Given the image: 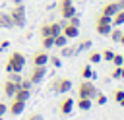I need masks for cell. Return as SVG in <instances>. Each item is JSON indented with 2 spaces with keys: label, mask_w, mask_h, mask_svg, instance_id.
<instances>
[{
  "label": "cell",
  "mask_w": 124,
  "mask_h": 120,
  "mask_svg": "<svg viewBox=\"0 0 124 120\" xmlns=\"http://www.w3.org/2000/svg\"><path fill=\"white\" fill-rule=\"evenodd\" d=\"M23 66H25V56L21 52H12L8 62H6V72H10V74L12 72H19L21 74Z\"/></svg>",
  "instance_id": "6da1fadb"
},
{
  "label": "cell",
  "mask_w": 124,
  "mask_h": 120,
  "mask_svg": "<svg viewBox=\"0 0 124 120\" xmlns=\"http://www.w3.org/2000/svg\"><path fill=\"white\" fill-rule=\"evenodd\" d=\"M10 17L14 21V27H23L25 25V6L23 4H16L10 10Z\"/></svg>",
  "instance_id": "7a4b0ae2"
},
{
  "label": "cell",
  "mask_w": 124,
  "mask_h": 120,
  "mask_svg": "<svg viewBox=\"0 0 124 120\" xmlns=\"http://www.w3.org/2000/svg\"><path fill=\"white\" fill-rule=\"evenodd\" d=\"M78 95L83 97V99H95L97 97V87L93 85L91 79H83L78 87Z\"/></svg>",
  "instance_id": "3957f363"
},
{
  "label": "cell",
  "mask_w": 124,
  "mask_h": 120,
  "mask_svg": "<svg viewBox=\"0 0 124 120\" xmlns=\"http://www.w3.org/2000/svg\"><path fill=\"white\" fill-rule=\"evenodd\" d=\"M95 29H97V33L99 35H103V37H108V33H110V29H112V17H108V15H99L97 17V25H95Z\"/></svg>",
  "instance_id": "277c9868"
},
{
  "label": "cell",
  "mask_w": 124,
  "mask_h": 120,
  "mask_svg": "<svg viewBox=\"0 0 124 120\" xmlns=\"http://www.w3.org/2000/svg\"><path fill=\"white\" fill-rule=\"evenodd\" d=\"M74 14H76L74 0H60V15H62V19H68Z\"/></svg>",
  "instance_id": "5b68a950"
},
{
  "label": "cell",
  "mask_w": 124,
  "mask_h": 120,
  "mask_svg": "<svg viewBox=\"0 0 124 120\" xmlns=\"http://www.w3.org/2000/svg\"><path fill=\"white\" fill-rule=\"evenodd\" d=\"M52 89H54L56 93H68V91L72 89V79H68V77L56 79V81H52Z\"/></svg>",
  "instance_id": "8992f818"
},
{
  "label": "cell",
  "mask_w": 124,
  "mask_h": 120,
  "mask_svg": "<svg viewBox=\"0 0 124 120\" xmlns=\"http://www.w3.org/2000/svg\"><path fill=\"white\" fill-rule=\"evenodd\" d=\"M45 75H46V68L45 66H35L31 75H29V79H31V83H39V81H43Z\"/></svg>",
  "instance_id": "52a82bcc"
},
{
  "label": "cell",
  "mask_w": 124,
  "mask_h": 120,
  "mask_svg": "<svg viewBox=\"0 0 124 120\" xmlns=\"http://www.w3.org/2000/svg\"><path fill=\"white\" fill-rule=\"evenodd\" d=\"M62 33L68 37V39H76L78 35H79V27H76V25H70L68 21L64 23V27H62Z\"/></svg>",
  "instance_id": "ba28073f"
},
{
  "label": "cell",
  "mask_w": 124,
  "mask_h": 120,
  "mask_svg": "<svg viewBox=\"0 0 124 120\" xmlns=\"http://www.w3.org/2000/svg\"><path fill=\"white\" fill-rule=\"evenodd\" d=\"M118 10H120V8H118V4H116V2H107V4L103 6L101 14H103V15H108V17H112V15H114Z\"/></svg>",
  "instance_id": "9c48e42d"
},
{
  "label": "cell",
  "mask_w": 124,
  "mask_h": 120,
  "mask_svg": "<svg viewBox=\"0 0 124 120\" xmlns=\"http://www.w3.org/2000/svg\"><path fill=\"white\" fill-rule=\"evenodd\" d=\"M46 62H48V54L46 52H35L33 54V66H46Z\"/></svg>",
  "instance_id": "30bf717a"
},
{
  "label": "cell",
  "mask_w": 124,
  "mask_h": 120,
  "mask_svg": "<svg viewBox=\"0 0 124 120\" xmlns=\"http://www.w3.org/2000/svg\"><path fill=\"white\" fill-rule=\"evenodd\" d=\"M74 105H76V101H74L72 97H66V99L60 103V112H62V114H70L72 108H74Z\"/></svg>",
  "instance_id": "8fae6325"
},
{
  "label": "cell",
  "mask_w": 124,
  "mask_h": 120,
  "mask_svg": "<svg viewBox=\"0 0 124 120\" xmlns=\"http://www.w3.org/2000/svg\"><path fill=\"white\" fill-rule=\"evenodd\" d=\"M23 108H25V103L23 101H17V99H14V103L10 105V114H14V116H17V114H21L23 112Z\"/></svg>",
  "instance_id": "7c38bea8"
},
{
  "label": "cell",
  "mask_w": 124,
  "mask_h": 120,
  "mask_svg": "<svg viewBox=\"0 0 124 120\" xmlns=\"http://www.w3.org/2000/svg\"><path fill=\"white\" fill-rule=\"evenodd\" d=\"M19 89V83H16V81H10V79H6L4 81V93L8 95V97H14V93Z\"/></svg>",
  "instance_id": "4fadbf2b"
},
{
  "label": "cell",
  "mask_w": 124,
  "mask_h": 120,
  "mask_svg": "<svg viewBox=\"0 0 124 120\" xmlns=\"http://www.w3.org/2000/svg\"><path fill=\"white\" fill-rule=\"evenodd\" d=\"M10 27H14V21H12L10 14L0 12V29H10Z\"/></svg>",
  "instance_id": "5bb4252c"
},
{
  "label": "cell",
  "mask_w": 124,
  "mask_h": 120,
  "mask_svg": "<svg viewBox=\"0 0 124 120\" xmlns=\"http://www.w3.org/2000/svg\"><path fill=\"white\" fill-rule=\"evenodd\" d=\"M29 95H31V89H21V87H19V89L14 93V99H17V101H23V103H25V101L29 99Z\"/></svg>",
  "instance_id": "9a60e30c"
},
{
  "label": "cell",
  "mask_w": 124,
  "mask_h": 120,
  "mask_svg": "<svg viewBox=\"0 0 124 120\" xmlns=\"http://www.w3.org/2000/svg\"><path fill=\"white\" fill-rule=\"evenodd\" d=\"M91 106H93V99H83V97L78 99V108L79 110H89Z\"/></svg>",
  "instance_id": "2e32d148"
},
{
  "label": "cell",
  "mask_w": 124,
  "mask_h": 120,
  "mask_svg": "<svg viewBox=\"0 0 124 120\" xmlns=\"http://www.w3.org/2000/svg\"><path fill=\"white\" fill-rule=\"evenodd\" d=\"M120 25H124V10H118L112 15V27H120Z\"/></svg>",
  "instance_id": "e0dca14e"
},
{
  "label": "cell",
  "mask_w": 124,
  "mask_h": 120,
  "mask_svg": "<svg viewBox=\"0 0 124 120\" xmlns=\"http://www.w3.org/2000/svg\"><path fill=\"white\" fill-rule=\"evenodd\" d=\"M81 77H83V79H95L97 74L93 72L91 66H83V68H81Z\"/></svg>",
  "instance_id": "ac0fdd59"
},
{
  "label": "cell",
  "mask_w": 124,
  "mask_h": 120,
  "mask_svg": "<svg viewBox=\"0 0 124 120\" xmlns=\"http://www.w3.org/2000/svg\"><path fill=\"white\" fill-rule=\"evenodd\" d=\"M122 33H124V29H120V27H112V29H110V33H108V37H110L114 43H120Z\"/></svg>",
  "instance_id": "d6986e66"
},
{
  "label": "cell",
  "mask_w": 124,
  "mask_h": 120,
  "mask_svg": "<svg viewBox=\"0 0 124 120\" xmlns=\"http://www.w3.org/2000/svg\"><path fill=\"white\" fill-rule=\"evenodd\" d=\"M68 41H70V39H68L64 33H60V35H56V37H54V46L62 48V46H66V45H68Z\"/></svg>",
  "instance_id": "ffe728a7"
},
{
  "label": "cell",
  "mask_w": 124,
  "mask_h": 120,
  "mask_svg": "<svg viewBox=\"0 0 124 120\" xmlns=\"http://www.w3.org/2000/svg\"><path fill=\"white\" fill-rule=\"evenodd\" d=\"M41 45H43V48H52L54 46V37H41Z\"/></svg>",
  "instance_id": "44dd1931"
},
{
  "label": "cell",
  "mask_w": 124,
  "mask_h": 120,
  "mask_svg": "<svg viewBox=\"0 0 124 120\" xmlns=\"http://www.w3.org/2000/svg\"><path fill=\"white\" fill-rule=\"evenodd\" d=\"M89 46H91V41H89V39H85V41H81V43H79V45L76 46V52H81V50H87Z\"/></svg>",
  "instance_id": "7402d4cb"
},
{
  "label": "cell",
  "mask_w": 124,
  "mask_h": 120,
  "mask_svg": "<svg viewBox=\"0 0 124 120\" xmlns=\"http://www.w3.org/2000/svg\"><path fill=\"white\" fill-rule=\"evenodd\" d=\"M74 54H78L76 52V46H62V56H74Z\"/></svg>",
  "instance_id": "603a6c76"
},
{
  "label": "cell",
  "mask_w": 124,
  "mask_h": 120,
  "mask_svg": "<svg viewBox=\"0 0 124 120\" xmlns=\"http://www.w3.org/2000/svg\"><path fill=\"white\" fill-rule=\"evenodd\" d=\"M39 33H41V37H48V35H50V23H45V25H41ZM50 37H52V35H50Z\"/></svg>",
  "instance_id": "cb8c5ba5"
},
{
  "label": "cell",
  "mask_w": 124,
  "mask_h": 120,
  "mask_svg": "<svg viewBox=\"0 0 124 120\" xmlns=\"http://www.w3.org/2000/svg\"><path fill=\"white\" fill-rule=\"evenodd\" d=\"M101 60H103L101 52H91V54H89V62H91V64H97V62H101Z\"/></svg>",
  "instance_id": "d4e9b609"
},
{
  "label": "cell",
  "mask_w": 124,
  "mask_h": 120,
  "mask_svg": "<svg viewBox=\"0 0 124 120\" xmlns=\"http://www.w3.org/2000/svg\"><path fill=\"white\" fill-rule=\"evenodd\" d=\"M101 56H103V60L110 62V60H112V56H114V52H112L110 48H107V50H103V52H101Z\"/></svg>",
  "instance_id": "484cf974"
},
{
  "label": "cell",
  "mask_w": 124,
  "mask_h": 120,
  "mask_svg": "<svg viewBox=\"0 0 124 120\" xmlns=\"http://www.w3.org/2000/svg\"><path fill=\"white\" fill-rule=\"evenodd\" d=\"M66 21H68L70 25H76V27H79V15H78V14H74V15H72V17H68Z\"/></svg>",
  "instance_id": "4316f807"
},
{
  "label": "cell",
  "mask_w": 124,
  "mask_h": 120,
  "mask_svg": "<svg viewBox=\"0 0 124 120\" xmlns=\"http://www.w3.org/2000/svg\"><path fill=\"white\" fill-rule=\"evenodd\" d=\"M122 60H124V56H122V54H116V52H114V56H112V60H110V62H112L114 66H122Z\"/></svg>",
  "instance_id": "83f0119b"
},
{
  "label": "cell",
  "mask_w": 124,
  "mask_h": 120,
  "mask_svg": "<svg viewBox=\"0 0 124 120\" xmlns=\"http://www.w3.org/2000/svg\"><path fill=\"white\" fill-rule=\"evenodd\" d=\"M48 60H50V64H52L54 68H60V64H62V60H60L58 56H48Z\"/></svg>",
  "instance_id": "f1b7e54d"
},
{
  "label": "cell",
  "mask_w": 124,
  "mask_h": 120,
  "mask_svg": "<svg viewBox=\"0 0 124 120\" xmlns=\"http://www.w3.org/2000/svg\"><path fill=\"white\" fill-rule=\"evenodd\" d=\"M31 85H33V83H31V79H29V77L19 81V87H21V89H31Z\"/></svg>",
  "instance_id": "f546056e"
},
{
  "label": "cell",
  "mask_w": 124,
  "mask_h": 120,
  "mask_svg": "<svg viewBox=\"0 0 124 120\" xmlns=\"http://www.w3.org/2000/svg\"><path fill=\"white\" fill-rule=\"evenodd\" d=\"M112 77H114V79H120V77H122V66H116V68H114Z\"/></svg>",
  "instance_id": "4dcf8cb0"
},
{
  "label": "cell",
  "mask_w": 124,
  "mask_h": 120,
  "mask_svg": "<svg viewBox=\"0 0 124 120\" xmlns=\"http://www.w3.org/2000/svg\"><path fill=\"white\" fill-rule=\"evenodd\" d=\"M122 99H124V91H122V89H116V91H114V101L120 103Z\"/></svg>",
  "instance_id": "1f68e13d"
},
{
  "label": "cell",
  "mask_w": 124,
  "mask_h": 120,
  "mask_svg": "<svg viewBox=\"0 0 124 120\" xmlns=\"http://www.w3.org/2000/svg\"><path fill=\"white\" fill-rule=\"evenodd\" d=\"M95 101H97V105H105V103H107V97H105L103 93H97V97H95Z\"/></svg>",
  "instance_id": "d6a6232c"
},
{
  "label": "cell",
  "mask_w": 124,
  "mask_h": 120,
  "mask_svg": "<svg viewBox=\"0 0 124 120\" xmlns=\"http://www.w3.org/2000/svg\"><path fill=\"white\" fill-rule=\"evenodd\" d=\"M6 112H8V105L6 103H0V116H4Z\"/></svg>",
  "instance_id": "836d02e7"
},
{
  "label": "cell",
  "mask_w": 124,
  "mask_h": 120,
  "mask_svg": "<svg viewBox=\"0 0 124 120\" xmlns=\"http://www.w3.org/2000/svg\"><path fill=\"white\" fill-rule=\"evenodd\" d=\"M27 120H45V118H43V114H37V112H35V114H31Z\"/></svg>",
  "instance_id": "e575fe53"
},
{
  "label": "cell",
  "mask_w": 124,
  "mask_h": 120,
  "mask_svg": "<svg viewBox=\"0 0 124 120\" xmlns=\"http://www.w3.org/2000/svg\"><path fill=\"white\" fill-rule=\"evenodd\" d=\"M8 45H10L8 41H2V43H0V50H4V48H8Z\"/></svg>",
  "instance_id": "d590c367"
},
{
  "label": "cell",
  "mask_w": 124,
  "mask_h": 120,
  "mask_svg": "<svg viewBox=\"0 0 124 120\" xmlns=\"http://www.w3.org/2000/svg\"><path fill=\"white\" fill-rule=\"evenodd\" d=\"M116 4H118V8H120V10H124V0H116Z\"/></svg>",
  "instance_id": "8d00e7d4"
},
{
  "label": "cell",
  "mask_w": 124,
  "mask_h": 120,
  "mask_svg": "<svg viewBox=\"0 0 124 120\" xmlns=\"http://www.w3.org/2000/svg\"><path fill=\"white\" fill-rule=\"evenodd\" d=\"M120 45H124V33H122V37H120Z\"/></svg>",
  "instance_id": "74e56055"
},
{
  "label": "cell",
  "mask_w": 124,
  "mask_h": 120,
  "mask_svg": "<svg viewBox=\"0 0 124 120\" xmlns=\"http://www.w3.org/2000/svg\"><path fill=\"white\" fill-rule=\"evenodd\" d=\"M14 4H21V0H14Z\"/></svg>",
  "instance_id": "f35d334b"
},
{
  "label": "cell",
  "mask_w": 124,
  "mask_h": 120,
  "mask_svg": "<svg viewBox=\"0 0 124 120\" xmlns=\"http://www.w3.org/2000/svg\"><path fill=\"white\" fill-rule=\"evenodd\" d=\"M118 105H120V106H124V99H122V101H120V103H118Z\"/></svg>",
  "instance_id": "ab89813d"
},
{
  "label": "cell",
  "mask_w": 124,
  "mask_h": 120,
  "mask_svg": "<svg viewBox=\"0 0 124 120\" xmlns=\"http://www.w3.org/2000/svg\"><path fill=\"white\" fill-rule=\"evenodd\" d=\"M122 77H124V66H122Z\"/></svg>",
  "instance_id": "60d3db41"
},
{
  "label": "cell",
  "mask_w": 124,
  "mask_h": 120,
  "mask_svg": "<svg viewBox=\"0 0 124 120\" xmlns=\"http://www.w3.org/2000/svg\"><path fill=\"white\" fill-rule=\"evenodd\" d=\"M122 66H124V60H122Z\"/></svg>",
  "instance_id": "b9f144b4"
},
{
  "label": "cell",
  "mask_w": 124,
  "mask_h": 120,
  "mask_svg": "<svg viewBox=\"0 0 124 120\" xmlns=\"http://www.w3.org/2000/svg\"><path fill=\"white\" fill-rule=\"evenodd\" d=\"M0 120H4V118H2V116H0Z\"/></svg>",
  "instance_id": "7bdbcfd3"
}]
</instances>
